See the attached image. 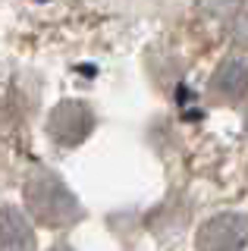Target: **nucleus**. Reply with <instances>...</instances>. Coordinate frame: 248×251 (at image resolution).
Here are the masks:
<instances>
[{"mask_svg": "<svg viewBox=\"0 0 248 251\" xmlns=\"http://www.w3.org/2000/svg\"><path fill=\"white\" fill-rule=\"evenodd\" d=\"M25 198H28V207L32 214L41 220V223H50V226H60V223H69V220L79 217V204L69 195V188L60 182L57 176L44 173V176H35L25 188Z\"/></svg>", "mask_w": 248, "mask_h": 251, "instance_id": "f257e3e1", "label": "nucleus"}, {"mask_svg": "<svg viewBox=\"0 0 248 251\" xmlns=\"http://www.w3.org/2000/svg\"><path fill=\"white\" fill-rule=\"evenodd\" d=\"M91 126H95V116H91L88 104H82V100H63L60 107H53V113L48 120L50 135L60 145H79L91 132Z\"/></svg>", "mask_w": 248, "mask_h": 251, "instance_id": "f03ea898", "label": "nucleus"}, {"mask_svg": "<svg viewBox=\"0 0 248 251\" xmlns=\"http://www.w3.org/2000/svg\"><path fill=\"white\" fill-rule=\"evenodd\" d=\"M248 235V223L239 214H220L201 226L198 248L201 251H239Z\"/></svg>", "mask_w": 248, "mask_h": 251, "instance_id": "7ed1b4c3", "label": "nucleus"}, {"mask_svg": "<svg viewBox=\"0 0 248 251\" xmlns=\"http://www.w3.org/2000/svg\"><path fill=\"white\" fill-rule=\"evenodd\" d=\"M35 235L28 220L19 214L16 207L0 210V251H32Z\"/></svg>", "mask_w": 248, "mask_h": 251, "instance_id": "20e7f679", "label": "nucleus"}, {"mask_svg": "<svg viewBox=\"0 0 248 251\" xmlns=\"http://www.w3.org/2000/svg\"><path fill=\"white\" fill-rule=\"evenodd\" d=\"M214 91L220 98H229V100H239L248 94V63L245 60H223L220 69L214 73Z\"/></svg>", "mask_w": 248, "mask_h": 251, "instance_id": "39448f33", "label": "nucleus"}, {"mask_svg": "<svg viewBox=\"0 0 248 251\" xmlns=\"http://www.w3.org/2000/svg\"><path fill=\"white\" fill-rule=\"evenodd\" d=\"M242 6V0H201V10H207L211 16H232Z\"/></svg>", "mask_w": 248, "mask_h": 251, "instance_id": "423d86ee", "label": "nucleus"}, {"mask_svg": "<svg viewBox=\"0 0 248 251\" xmlns=\"http://www.w3.org/2000/svg\"><path fill=\"white\" fill-rule=\"evenodd\" d=\"M57 251H69V248H57Z\"/></svg>", "mask_w": 248, "mask_h": 251, "instance_id": "0eeeda50", "label": "nucleus"}]
</instances>
